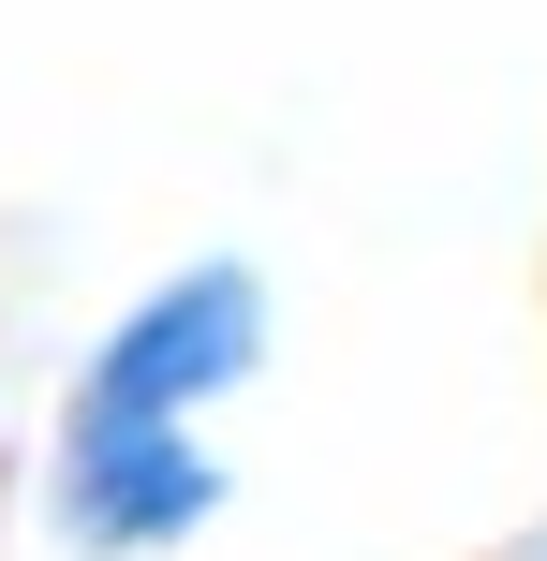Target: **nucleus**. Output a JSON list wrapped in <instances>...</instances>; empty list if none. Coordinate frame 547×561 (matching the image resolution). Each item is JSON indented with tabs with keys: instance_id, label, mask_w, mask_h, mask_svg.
<instances>
[{
	"instance_id": "nucleus-1",
	"label": "nucleus",
	"mask_w": 547,
	"mask_h": 561,
	"mask_svg": "<svg viewBox=\"0 0 547 561\" xmlns=\"http://www.w3.org/2000/svg\"><path fill=\"white\" fill-rule=\"evenodd\" d=\"M282 340V280L252 252H178L163 280L89 325V355L59 369L45 458H30V517L59 561H178L193 533H223L237 458L207 444V414L266 385Z\"/></svg>"
}]
</instances>
